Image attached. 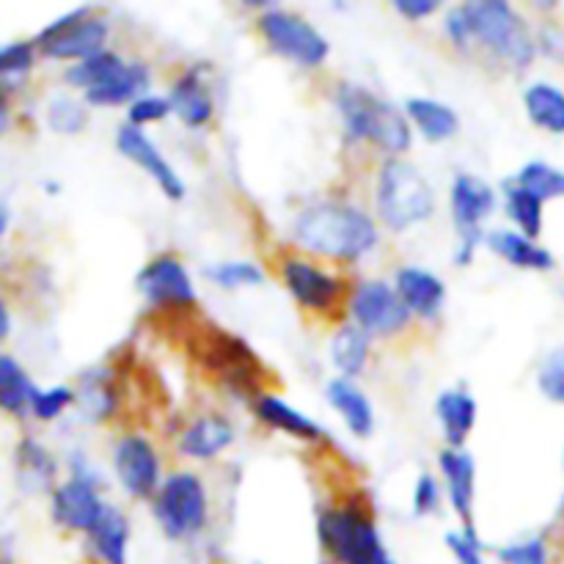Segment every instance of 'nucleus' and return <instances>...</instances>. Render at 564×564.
I'll list each match as a JSON object with an SVG mask.
<instances>
[{"mask_svg":"<svg viewBox=\"0 0 564 564\" xmlns=\"http://www.w3.org/2000/svg\"><path fill=\"white\" fill-rule=\"evenodd\" d=\"M77 408L88 422H105L116 411V391L105 369H91L77 386Z\"/></svg>","mask_w":564,"mask_h":564,"instance_id":"7c9ffc66","label":"nucleus"},{"mask_svg":"<svg viewBox=\"0 0 564 564\" xmlns=\"http://www.w3.org/2000/svg\"><path fill=\"white\" fill-rule=\"evenodd\" d=\"M75 402H77L75 389H66V386H53V389H47V391H39L36 400H33L31 413L36 419H42V422H53V419H58L61 413H64L69 405H75Z\"/></svg>","mask_w":564,"mask_h":564,"instance_id":"79ce46f5","label":"nucleus"},{"mask_svg":"<svg viewBox=\"0 0 564 564\" xmlns=\"http://www.w3.org/2000/svg\"><path fill=\"white\" fill-rule=\"evenodd\" d=\"M505 196H507V213H510L512 224L521 229V235L538 240V237L543 235V198L529 193L527 187H521L518 182L505 185Z\"/></svg>","mask_w":564,"mask_h":564,"instance_id":"473e14b6","label":"nucleus"},{"mask_svg":"<svg viewBox=\"0 0 564 564\" xmlns=\"http://www.w3.org/2000/svg\"><path fill=\"white\" fill-rule=\"evenodd\" d=\"M295 240L319 257L358 262L378 246V226L364 209L341 202H319L295 218Z\"/></svg>","mask_w":564,"mask_h":564,"instance_id":"f257e3e1","label":"nucleus"},{"mask_svg":"<svg viewBox=\"0 0 564 564\" xmlns=\"http://www.w3.org/2000/svg\"><path fill=\"white\" fill-rule=\"evenodd\" d=\"M253 413H257L259 422L279 430V433L295 435V438L301 441L323 438V430H319V424L314 422V419L303 416L301 411H295L290 402H284L275 394H259L257 400H253Z\"/></svg>","mask_w":564,"mask_h":564,"instance_id":"393cba45","label":"nucleus"},{"mask_svg":"<svg viewBox=\"0 0 564 564\" xmlns=\"http://www.w3.org/2000/svg\"><path fill=\"white\" fill-rule=\"evenodd\" d=\"M44 119H47L50 130L58 132V135H77V132L86 127L88 110L80 99L61 94V97H53L47 102V113H44Z\"/></svg>","mask_w":564,"mask_h":564,"instance_id":"c9c22d12","label":"nucleus"},{"mask_svg":"<svg viewBox=\"0 0 564 564\" xmlns=\"http://www.w3.org/2000/svg\"><path fill=\"white\" fill-rule=\"evenodd\" d=\"M438 466L446 479V494H449L452 507H455L463 527H468L474 512V494H477L474 490L477 488V463L466 449H449L446 446L438 455Z\"/></svg>","mask_w":564,"mask_h":564,"instance_id":"6ab92c4d","label":"nucleus"},{"mask_svg":"<svg viewBox=\"0 0 564 564\" xmlns=\"http://www.w3.org/2000/svg\"><path fill=\"white\" fill-rule=\"evenodd\" d=\"M124 69L127 61L121 58V55L105 50V53L91 55V58L80 61V64H72L69 69H66V83L83 88V91H94V88L99 86H108V83L113 80V77H119Z\"/></svg>","mask_w":564,"mask_h":564,"instance_id":"2f4dec72","label":"nucleus"},{"mask_svg":"<svg viewBox=\"0 0 564 564\" xmlns=\"http://www.w3.org/2000/svg\"><path fill=\"white\" fill-rule=\"evenodd\" d=\"M397 292L411 308L413 317L435 319L446 303V284L441 275L427 268H400L397 273Z\"/></svg>","mask_w":564,"mask_h":564,"instance_id":"a211bd4d","label":"nucleus"},{"mask_svg":"<svg viewBox=\"0 0 564 564\" xmlns=\"http://www.w3.org/2000/svg\"><path fill=\"white\" fill-rule=\"evenodd\" d=\"M138 292L152 306H193L198 301L196 286L185 264L174 257H158L138 273Z\"/></svg>","mask_w":564,"mask_h":564,"instance_id":"2eb2a0df","label":"nucleus"},{"mask_svg":"<svg viewBox=\"0 0 564 564\" xmlns=\"http://www.w3.org/2000/svg\"><path fill=\"white\" fill-rule=\"evenodd\" d=\"M446 549L455 564H488L485 562V543L479 540L474 523L463 527L460 532L446 534Z\"/></svg>","mask_w":564,"mask_h":564,"instance_id":"58836bf2","label":"nucleus"},{"mask_svg":"<svg viewBox=\"0 0 564 564\" xmlns=\"http://www.w3.org/2000/svg\"><path fill=\"white\" fill-rule=\"evenodd\" d=\"M281 279H284L290 295L312 312H328L345 292L341 279L325 273L323 268L306 262V259H286L281 264Z\"/></svg>","mask_w":564,"mask_h":564,"instance_id":"dca6fc26","label":"nucleus"},{"mask_svg":"<svg viewBox=\"0 0 564 564\" xmlns=\"http://www.w3.org/2000/svg\"><path fill=\"white\" fill-rule=\"evenodd\" d=\"M516 182L534 193L538 198H562L564 196V171L554 169V165L543 163V160H532L518 171Z\"/></svg>","mask_w":564,"mask_h":564,"instance_id":"f704fd0d","label":"nucleus"},{"mask_svg":"<svg viewBox=\"0 0 564 564\" xmlns=\"http://www.w3.org/2000/svg\"><path fill=\"white\" fill-rule=\"evenodd\" d=\"M235 441V427L220 416H202L182 433L180 452L193 460H209L229 449Z\"/></svg>","mask_w":564,"mask_h":564,"instance_id":"b1692460","label":"nucleus"},{"mask_svg":"<svg viewBox=\"0 0 564 564\" xmlns=\"http://www.w3.org/2000/svg\"><path fill=\"white\" fill-rule=\"evenodd\" d=\"M490 251L496 257H501L505 262H510L512 268L521 270H538V273H545V270H554L556 259L549 248L538 246V240L521 235V231L512 229H494L488 237H485Z\"/></svg>","mask_w":564,"mask_h":564,"instance_id":"aec40b11","label":"nucleus"},{"mask_svg":"<svg viewBox=\"0 0 564 564\" xmlns=\"http://www.w3.org/2000/svg\"><path fill=\"white\" fill-rule=\"evenodd\" d=\"M33 42H11L0 50V77L3 86H11V80H22L33 66Z\"/></svg>","mask_w":564,"mask_h":564,"instance_id":"4c0bfd02","label":"nucleus"},{"mask_svg":"<svg viewBox=\"0 0 564 564\" xmlns=\"http://www.w3.org/2000/svg\"><path fill=\"white\" fill-rule=\"evenodd\" d=\"M435 213V191L427 176L400 158L386 160L378 176V215L391 231H408Z\"/></svg>","mask_w":564,"mask_h":564,"instance_id":"39448f33","label":"nucleus"},{"mask_svg":"<svg viewBox=\"0 0 564 564\" xmlns=\"http://www.w3.org/2000/svg\"><path fill=\"white\" fill-rule=\"evenodd\" d=\"M317 538L334 564H397L380 529L358 507H328L317 518Z\"/></svg>","mask_w":564,"mask_h":564,"instance_id":"20e7f679","label":"nucleus"},{"mask_svg":"<svg viewBox=\"0 0 564 564\" xmlns=\"http://www.w3.org/2000/svg\"><path fill=\"white\" fill-rule=\"evenodd\" d=\"M435 416L444 430L446 446L463 449L477 424V400L466 389H449L435 400Z\"/></svg>","mask_w":564,"mask_h":564,"instance_id":"412c9836","label":"nucleus"},{"mask_svg":"<svg viewBox=\"0 0 564 564\" xmlns=\"http://www.w3.org/2000/svg\"><path fill=\"white\" fill-rule=\"evenodd\" d=\"M259 31L275 55L295 61L297 66H323L330 55V42L295 11L270 9L259 17Z\"/></svg>","mask_w":564,"mask_h":564,"instance_id":"6e6552de","label":"nucleus"},{"mask_svg":"<svg viewBox=\"0 0 564 564\" xmlns=\"http://www.w3.org/2000/svg\"><path fill=\"white\" fill-rule=\"evenodd\" d=\"M411 308L400 297L397 286L386 281H364L352 292V323L369 336H394L411 323Z\"/></svg>","mask_w":564,"mask_h":564,"instance_id":"9b49d317","label":"nucleus"},{"mask_svg":"<svg viewBox=\"0 0 564 564\" xmlns=\"http://www.w3.org/2000/svg\"><path fill=\"white\" fill-rule=\"evenodd\" d=\"M3 564H11V562H3Z\"/></svg>","mask_w":564,"mask_h":564,"instance_id":"49530a36","label":"nucleus"},{"mask_svg":"<svg viewBox=\"0 0 564 564\" xmlns=\"http://www.w3.org/2000/svg\"><path fill=\"white\" fill-rule=\"evenodd\" d=\"M501 564H554L551 562L549 543L543 538H527L518 540V543L505 545L499 551Z\"/></svg>","mask_w":564,"mask_h":564,"instance_id":"a19ab883","label":"nucleus"},{"mask_svg":"<svg viewBox=\"0 0 564 564\" xmlns=\"http://www.w3.org/2000/svg\"><path fill=\"white\" fill-rule=\"evenodd\" d=\"M325 394H328V402L336 408L341 419H345L347 430L358 438H369L375 430V411L369 397L358 389L352 380L347 378H334L328 386H325Z\"/></svg>","mask_w":564,"mask_h":564,"instance_id":"5701e85b","label":"nucleus"},{"mask_svg":"<svg viewBox=\"0 0 564 564\" xmlns=\"http://www.w3.org/2000/svg\"><path fill=\"white\" fill-rule=\"evenodd\" d=\"M474 44L488 50L512 69H529L538 58V42L527 20L505 0H474L463 6Z\"/></svg>","mask_w":564,"mask_h":564,"instance_id":"7ed1b4c3","label":"nucleus"},{"mask_svg":"<svg viewBox=\"0 0 564 564\" xmlns=\"http://www.w3.org/2000/svg\"><path fill=\"white\" fill-rule=\"evenodd\" d=\"M105 507L108 505L99 499L97 474L91 471V466H75L69 482L58 485L53 490V507L50 510H53V521L61 529L86 538L99 523Z\"/></svg>","mask_w":564,"mask_h":564,"instance_id":"9d476101","label":"nucleus"},{"mask_svg":"<svg viewBox=\"0 0 564 564\" xmlns=\"http://www.w3.org/2000/svg\"><path fill=\"white\" fill-rule=\"evenodd\" d=\"M336 108L350 141H369L400 158L411 149V119L394 102L378 97L358 83H341L336 88Z\"/></svg>","mask_w":564,"mask_h":564,"instance_id":"f03ea898","label":"nucleus"},{"mask_svg":"<svg viewBox=\"0 0 564 564\" xmlns=\"http://www.w3.org/2000/svg\"><path fill=\"white\" fill-rule=\"evenodd\" d=\"M174 113L171 108L169 97H158V94H143L141 99L130 105V124L132 127H143V124H154V121H163L165 116Z\"/></svg>","mask_w":564,"mask_h":564,"instance_id":"37998d69","label":"nucleus"},{"mask_svg":"<svg viewBox=\"0 0 564 564\" xmlns=\"http://www.w3.org/2000/svg\"><path fill=\"white\" fill-rule=\"evenodd\" d=\"M369 347H372V336L356 323L341 325L330 339V361L339 369V378H358L369 364Z\"/></svg>","mask_w":564,"mask_h":564,"instance_id":"a878e982","label":"nucleus"},{"mask_svg":"<svg viewBox=\"0 0 564 564\" xmlns=\"http://www.w3.org/2000/svg\"><path fill=\"white\" fill-rule=\"evenodd\" d=\"M110 25L105 17H97L94 11H88L86 6L75 11H66L64 17H58L55 22H50L33 44L36 50H42L47 58L55 61H80L91 58V55L105 53V42H108Z\"/></svg>","mask_w":564,"mask_h":564,"instance_id":"0eeeda50","label":"nucleus"},{"mask_svg":"<svg viewBox=\"0 0 564 564\" xmlns=\"http://www.w3.org/2000/svg\"><path fill=\"white\" fill-rule=\"evenodd\" d=\"M169 99L174 113L187 127H204L215 113L213 94H209L207 83L198 75V69L182 72L174 86H171Z\"/></svg>","mask_w":564,"mask_h":564,"instance_id":"4be33fe9","label":"nucleus"},{"mask_svg":"<svg viewBox=\"0 0 564 564\" xmlns=\"http://www.w3.org/2000/svg\"><path fill=\"white\" fill-rule=\"evenodd\" d=\"M130 518L119 507H105L97 527L86 534V551L94 564H127L130 560Z\"/></svg>","mask_w":564,"mask_h":564,"instance_id":"f3484780","label":"nucleus"},{"mask_svg":"<svg viewBox=\"0 0 564 564\" xmlns=\"http://www.w3.org/2000/svg\"><path fill=\"white\" fill-rule=\"evenodd\" d=\"M152 512L169 540L196 538L209 521L207 488L196 474H171L154 496Z\"/></svg>","mask_w":564,"mask_h":564,"instance_id":"423d86ee","label":"nucleus"},{"mask_svg":"<svg viewBox=\"0 0 564 564\" xmlns=\"http://www.w3.org/2000/svg\"><path fill=\"white\" fill-rule=\"evenodd\" d=\"M394 9L400 11L405 20H427V17H433L435 11L441 9L438 0H394Z\"/></svg>","mask_w":564,"mask_h":564,"instance_id":"a18cd8bd","label":"nucleus"},{"mask_svg":"<svg viewBox=\"0 0 564 564\" xmlns=\"http://www.w3.org/2000/svg\"><path fill=\"white\" fill-rule=\"evenodd\" d=\"M116 477L132 499H152L160 490V457L143 435H124L113 455Z\"/></svg>","mask_w":564,"mask_h":564,"instance_id":"ddd939ff","label":"nucleus"},{"mask_svg":"<svg viewBox=\"0 0 564 564\" xmlns=\"http://www.w3.org/2000/svg\"><path fill=\"white\" fill-rule=\"evenodd\" d=\"M116 147H119V152L124 154L130 163H135L138 169H143L152 176L154 185L163 191V196L169 198V202H182V198H185V182H182V176L176 174L174 165L165 160V154L154 147L152 138H149L141 127H132L130 121L121 124L119 132H116Z\"/></svg>","mask_w":564,"mask_h":564,"instance_id":"4468645a","label":"nucleus"},{"mask_svg":"<svg viewBox=\"0 0 564 564\" xmlns=\"http://www.w3.org/2000/svg\"><path fill=\"white\" fill-rule=\"evenodd\" d=\"M405 113L411 124L422 132L427 141H449L457 130H460V119L449 105L438 102V99L413 97L405 102Z\"/></svg>","mask_w":564,"mask_h":564,"instance_id":"bb28decb","label":"nucleus"},{"mask_svg":"<svg viewBox=\"0 0 564 564\" xmlns=\"http://www.w3.org/2000/svg\"><path fill=\"white\" fill-rule=\"evenodd\" d=\"M196 352L213 372L224 375L226 383L237 386V389L257 386L262 378V367H259L251 347L237 336L226 334V330L213 328L209 334H198Z\"/></svg>","mask_w":564,"mask_h":564,"instance_id":"f8f14e48","label":"nucleus"},{"mask_svg":"<svg viewBox=\"0 0 564 564\" xmlns=\"http://www.w3.org/2000/svg\"><path fill=\"white\" fill-rule=\"evenodd\" d=\"M538 389L545 400L556 402V405H564V347L549 352L545 361L540 364Z\"/></svg>","mask_w":564,"mask_h":564,"instance_id":"ea45409f","label":"nucleus"},{"mask_svg":"<svg viewBox=\"0 0 564 564\" xmlns=\"http://www.w3.org/2000/svg\"><path fill=\"white\" fill-rule=\"evenodd\" d=\"M441 505V485L435 482V477L422 474L416 479V488H413V512L416 516H433Z\"/></svg>","mask_w":564,"mask_h":564,"instance_id":"c03bdc74","label":"nucleus"},{"mask_svg":"<svg viewBox=\"0 0 564 564\" xmlns=\"http://www.w3.org/2000/svg\"><path fill=\"white\" fill-rule=\"evenodd\" d=\"M496 191L474 174H457L452 182V220L460 235L455 264H471L479 242H485L482 224L496 213Z\"/></svg>","mask_w":564,"mask_h":564,"instance_id":"1a4fd4ad","label":"nucleus"},{"mask_svg":"<svg viewBox=\"0 0 564 564\" xmlns=\"http://www.w3.org/2000/svg\"><path fill=\"white\" fill-rule=\"evenodd\" d=\"M149 86V72L143 64H127V69L121 72L119 77L108 83V86H99L94 91H86V105H97V108H116V105H124V102H135L147 94Z\"/></svg>","mask_w":564,"mask_h":564,"instance_id":"c85d7f7f","label":"nucleus"},{"mask_svg":"<svg viewBox=\"0 0 564 564\" xmlns=\"http://www.w3.org/2000/svg\"><path fill=\"white\" fill-rule=\"evenodd\" d=\"M523 108L540 130L564 135V91L554 83H532L523 91Z\"/></svg>","mask_w":564,"mask_h":564,"instance_id":"cd10ccee","label":"nucleus"},{"mask_svg":"<svg viewBox=\"0 0 564 564\" xmlns=\"http://www.w3.org/2000/svg\"><path fill=\"white\" fill-rule=\"evenodd\" d=\"M39 389L28 378L25 369L11 356L0 358V405L9 416H25L31 413Z\"/></svg>","mask_w":564,"mask_h":564,"instance_id":"c756f323","label":"nucleus"},{"mask_svg":"<svg viewBox=\"0 0 564 564\" xmlns=\"http://www.w3.org/2000/svg\"><path fill=\"white\" fill-rule=\"evenodd\" d=\"M215 286L224 290H240V286H259L264 281V270H259L253 262H220L204 270Z\"/></svg>","mask_w":564,"mask_h":564,"instance_id":"e433bc0d","label":"nucleus"},{"mask_svg":"<svg viewBox=\"0 0 564 564\" xmlns=\"http://www.w3.org/2000/svg\"><path fill=\"white\" fill-rule=\"evenodd\" d=\"M17 466H20L22 482H31L33 488L50 485L55 477V460L44 446H39L33 438H22L17 444Z\"/></svg>","mask_w":564,"mask_h":564,"instance_id":"72a5a7b5","label":"nucleus"}]
</instances>
